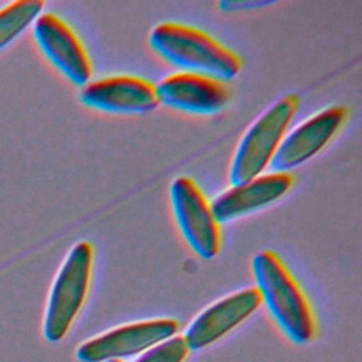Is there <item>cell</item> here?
I'll return each mask as SVG.
<instances>
[{"instance_id":"6da1fadb","label":"cell","mask_w":362,"mask_h":362,"mask_svg":"<svg viewBox=\"0 0 362 362\" xmlns=\"http://www.w3.org/2000/svg\"><path fill=\"white\" fill-rule=\"evenodd\" d=\"M260 301L286 337L298 345L315 337L314 313L304 291L283 260L272 250L259 252L252 260Z\"/></svg>"},{"instance_id":"7a4b0ae2","label":"cell","mask_w":362,"mask_h":362,"mask_svg":"<svg viewBox=\"0 0 362 362\" xmlns=\"http://www.w3.org/2000/svg\"><path fill=\"white\" fill-rule=\"evenodd\" d=\"M148 41L163 59L187 74L222 82L233 79L242 68L232 49L206 33L184 24H158L150 33Z\"/></svg>"},{"instance_id":"3957f363","label":"cell","mask_w":362,"mask_h":362,"mask_svg":"<svg viewBox=\"0 0 362 362\" xmlns=\"http://www.w3.org/2000/svg\"><path fill=\"white\" fill-rule=\"evenodd\" d=\"M93 247L88 242L75 243L61 264L47 300L42 332L47 341H61L78 317L89 290Z\"/></svg>"},{"instance_id":"277c9868","label":"cell","mask_w":362,"mask_h":362,"mask_svg":"<svg viewBox=\"0 0 362 362\" xmlns=\"http://www.w3.org/2000/svg\"><path fill=\"white\" fill-rule=\"evenodd\" d=\"M297 107L298 98L286 95L245 132L230 163L229 180L232 185H239L262 175L266 167L270 165Z\"/></svg>"},{"instance_id":"5b68a950","label":"cell","mask_w":362,"mask_h":362,"mask_svg":"<svg viewBox=\"0 0 362 362\" xmlns=\"http://www.w3.org/2000/svg\"><path fill=\"white\" fill-rule=\"evenodd\" d=\"M180 325L173 318L130 322L85 341L76 348L75 355L79 362L123 361L174 337Z\"/></svg>"},{"instance_id":"8992f818","label":"cell","mask_w":362,"mask_h":362,"mask_svg":"<svg viewBox=\"0 0 362 362\" xmlns=\"http://www.w3.org/2000/svg\"><path fill=\"white\" fill-rule=\"evenodd\" d=\"M173 212L188 246L201 257L212 259L221 250V229L211 204L188 177H177L170 187Z\"/></svg>"},{"instance_id":"52a82bcc","label":"cell","mask_w":362,"mask_h":362,"mask_svg":"<svg viewBox=\"0 0 362 362\" xmlns=\"http://www.w3.org/2000/svg\"><path fill=\"white\" fill-rule=\"evenodd\" d=\"M34 40L45 58L74 85L85 86L92 64L74 30L58 16L41 13L33 24Z\"/></svg>"},{"instance_id":"ba28073f","label":"cell","mask_w":362,"mask_h":362,"mask_svg":"<svg viewBox=\"0 0 362 362\" xmlns=\"http://www.w3.org/2000/svg\"><path fill=\"white\" fill-rule=\"evenodd\" d=\"M348 117L342 106L327 107L287 133L270 161L274 173H287L320 153L341 130Z\"/></svg>"},{"instance_id":"9c48e42d","label":"cell","mask_w":362,"mask_h":362,"mask_svg":"<svg viewBox=\"0 0 362 362\" xmlns=\"http://www.w3.org/2000/svg\"><path fill=\"white\" fill-rule=\"evenodd\" d=\"M256 287L235 291L202 310L185 328L184 341L189 351L204 349L223 338L260 305Z\"/></svg>"},{"instance_id":"30bf717a","label":"cell","mask_w":362,"mask_h":362,"mask_svg":"<svg viewBox=\"0 0 362 362\" xmlns=\"http://www.w3.org/2000/svg\"><path fill=\"white\" fill-rule=\"evenodd\" d=\"M79 100L90 109L117 115L148 113L158 106L154 85L129 75L86 83L79 92Z\"/></svg>"},{"instance_id":"8fae6325","label":"cell","mask_w":362,"mask_h":362,"mask_svg":"<svg viewBox=\"0 0 362 362\" xmlns=\"http://www.w3.org/2000/svg\"><path fill=\"white\" fill-rule=\"evenodd\" d=\"M154 88L158 103L185 113L214 115L228 103L225 85L201 75L174 74Z\"/></svg>"},{"instance_id":"7c38bea8","label":"cell","mask_w":362,"mask_h":362,"mask_svg":"<svg viewBox=\"0 0 362 362\" xmlns=\"http://www.w3.org/2000/svg\"><path fill=\"white\" fill-rule=\"evenodd\" d=\"M293 181L294 178L288 173H270L232 185L209 202L212 214L218 223L246 216L280 199L291 188Z\"/></svg>"},{"instance_id":"4fadbf2b","label":"cell","mask_w":362,"mask_h":362,"mask_svg":"<svg viewBox=\"0 0 362 362\" xmlns=\"http://www.w3.org/2000/svg\"><path fill=\"white\" fill-rule=\"evenodd\" d=\"M44 1L18 0L0 8V51L25 31L42 13Z\"/></svg>"},{"instance_id":"5bb4252c","label":"cell","mask_w":362,"mask_h":362,"mask_svg":"<svg viewBox=\"0 0 362 362\" xmlns=\"http://www.w3.org/2000/svg\"><path fill=\"white\" fill-rule=\"evenodd\" d=\"M189 348L181 335H174L137 355L133 362H185Z\"/></svg>"},{"instance_id":"9a60e30c","label":"cell","mask_w":362,"mask_h":362,"mask_svg":"<svg viewBox=\"0 0 362 362\" xmlns=\"http://www.w3.org/2000/svg\"><path fill=\"white\" fill-rule=\"evenodd\" d=\"M107 362H122V361H107Z\"/></svg>"}]
</instances>
